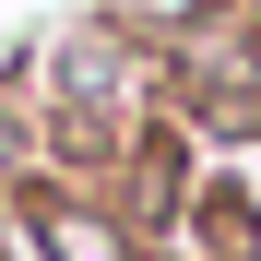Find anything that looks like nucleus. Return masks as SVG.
Listing matches in <instances>:
<instances>
[{"label":"nucleus","instance_id":"obj_1","mask_svg":"<svg viewBox=\"0 0 261 261\" xmlns=\"http://www.w3.org/2000/svg\"><path fill=\"white\" fill-rule=\"evenodd\" d=\"M48 238H60V261H119V238L95 226V214H48Z\"/></svg>","mask_w":261,"mask_h":261},{"label":"nucleus","instance_id":"obj_2","mask_svg":"<svg viewBox=\"0 0 261 261\" xmlns=\"http://www.w3.org/2000/svg\"><path fill=\"white\" fill-rule=\"evenodd\" d=\"M154 12H202V0H154Z\"/></svg>","mask_w":261,"mask_h":261}]
</instances>
